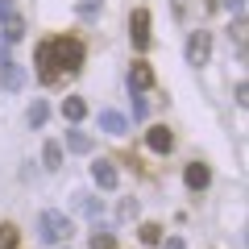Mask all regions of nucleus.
Segmentation results:
<instances>
[{
    "instance_id": "f257e3e1",
    "label": "nucleus",
    "mask_w": 249,
    "mask_h": 249,
    "mask_svg": "<svg viewBox=\"0 0 249 249\" xmlns=\"http://www.w3.org/2000/svg\"><path fill=\"white\" fill-rule=\"evenodd\" d=\"M50 54H54V67H58V75L67 71V75H75V71H83V42L79 37H50Z\"/></svg>"
},
{
    "instance_id": "f03ea898",
    "label": "nucleus",
    "mask_w": 249,
    "mask_h": 249,
    "mask_svg": "<svg viewBox=\"0 0 249 249\" xmlns=\"http://www.w3.org/2000/svg\"><path fill=\"white\" fill-rule=\"evenodd\" d=\"M71 232H75V229H71V216H67V212L46 208V212L37 216V241H42V245H62Z\"/></svg>"
},
{
    "instance_id": "7ed1b4c3",
    "label": "nucleus",
    "mask_w": 249,
    "mask_h": 249,
    "mask_svg": "<svg viewBox=\"0 0 249 249\" xmlns=\"http://www.w3.org/2000/svg\"><path fill=\"white\" fill-rule=\"evenodd\" d=\"M150 9H133L129 13V42L133 50H150Z\"/></svg>"
},
{
    "instance_id": "20e7f679",
    "label": "nucleus",
    "mask_w": 249,
    "mask_h": 249,
    "mask_svg": "<svg viewBox=\"0 0 249 249\" xmlns=\"http://www.w3.org/2000/svg\"><path fill=\"white\" fill-rule=\"evenodd\" d=\"M208 58H212V34H208V29L187 34V62H191V67H204Z\"/></svg>"
},
{
    "instance_id": "39448f33",
    "label": "nucleus",
    "mask_w": 249,
    "mask_h": 249,
    "mask_svg": "<svg viewBox=\"0 0 249 249\" xmlns=\"http://www.w3.org/2000/svg\"><path fill=\"white\" fill-rule=\"evenodd\" d=\"M0 83L9 91H21L25 88V71H21V62L9 58V50H0Z\"/></svg>"
},
{
    "instance_id": "423d86ee",
    "label": "nucleus",
    "mask_w": 249,
    "mask_h": 249,
    "mask_svg": "<svg viewBox=\"0 0 249 249\" xmlns=\"http://www.w3.org/2000/svg\"><path fill=\"white\" fill-rule=\"evenodd\" d=\"M91 183H96L100 191H116L121 175H116V166H112L108 158H96V162H91Z\"/></svg>"
},
{
    "instance_id": "0eeeda50",
    "label": "nucleus",
    "mask_w": 249,
    "mask_h": 249,
    "mask_svg": "<svg viewBox=\"0 0 249 249\" xmlns=\"http://www.w3.org/2000/svg\"><path fill=\"white\" fill-rule=\"evenodd\" d=\"M150 88H154V71H150L145 58H137L129 67V91H150Z\"/></svg>"
},
{
    "instance_id": "6e6552de",
    "label": "nucleus",
    "mask_w": 249,
    "mask_h": 249,
    "mask_svg": "<svg viewBox=\"0 0 249 249\" xmlns=\"http://www.w3.org/2000/svg\"><path fill=\"white\" fill-rule=\"evenodd\" d=\"M145 142H150V150H154V154H170V150H175V133H170L166 124H150Z\"/></svg>"
},
{
    "instance_id": "1a4fd4ad",
    "label": "nucleus",
    "mask_w": 249,
    "mask_h": 249,
    "mask_svg": "<svg viewBox=\"0 0 249 249\" xmlns=\"http://www.w3.org/2000/svg\"><path fill=\"white\" fill-rule=\"evenodd\" d=\"M183 178H187V187H191V191H204V187L212 183V170H208L204 162H187V170H183Z\"/></svg>"
},
{
    "instance_id": "9d476101",
    "label": "nucleus",
    "mask_w": 249,
    "mask_h": 249,
    "mask_svg": "<svg viewBox=\"0 0 249 249\" xmlns=\"http://www.w3.org/2000/svg\"><path fill=\"white\" fill-rule=\"evenodd\" d=\"M37 75H42V83H54V79H58V67H54L50 42H42V46H37Z\"/></svg>"
},
{
    "instance_id": "9b49d317",
    "label": "nucleus",
    "mask_w": 249,
    "mask_h": 249,
    "mask_svg": "<svg viewBox=\"0 0 249 249\" xmlns=\"http://www.w3.org/2000/svg\"><path fill=\"white\" fill-rule=\"evenodd\" d=\"M83 116H88V100H83V96H67V100H62V121L79 124Z\"/></svg>"
},
{
    "instance_id": "f8f14e48",
    "label": "nucleus",
    "mask_w": 249,
    "mask_h": 249,
    "mask_svg": "<svg viewBox=\"0 0 249 249\" xmlns=\"http://www.w3.org/2000/svg\"><path fill=\"white\" fill-rule=\"evenodd\" d=\"M100 129H104V133H112V137H124L129 121H124L121 112H112V108H104V112H100Z\"/></svg>"
},
{
    "instance_id": "ddd939ff",
    "label": "nucleus",
    "mask_w": 249,
    "mask_h": 249,
    "mask_svg": "<svg viewBox=\"0 0 249 249\" xmlns=\"http://www.w3.org/2000/svg\"><path fill=\"white\" fill-rule=\"evenodd\" d=\"M67 150H71V154H91V150H96V142H91L83 129H71V133H67Z\"/></svg>"
},
{
    "instance_id": "4468645a",
    "label": "nucleus",
    "mask_w": 249,
    "mask_h": 249,
    "mask_svg": "<svg viewBox=\"0 0 249 249\" xmlns=\"http://www.w3.org/2000/svg\"><path fill=\"white\" fill-rule=\"evenodd\" d=\"M25 37V21L13 13V17H4V42H21Z\"/></svg>"
},
{
    "instance_id": "2eb2a0df",
    "label": "nucleus",
    "mask_w": 249,
    "mask_h": 249,
    "mask_svg": "<svg viewBox=\"0 0 249 249\" xmlns=\"http://www.w3.org/2000/svg\"><path fill=\"white\" fill-rule=\"evenodd\" d=\"M42 162H46V170H58V166H62V145H58V142H46Z\"/></svg>"
},
{
    "instance_id": "dca6fc26",
    "label": "nucleus",
    "mask_w": 249,
    "mask_h": 249,
    "mask_svg": "<svg viewBox=\"0 0 249 249\" xmlns=\"http://www.w3.org/2000/svg\"><path fill=\"white\" fill-rule=\"evenodd\" d=\"M17 241H21L17 224H0V249H17Z\"/></svg>"
},
{
    "instance_id": "f3484780",
    "label": "nucleus",
    "mask_w": 249,
    "mask_h": 249,
    "mask_svg": "<svg viewBox=\"0 0 249 249\" xmlns=\"http://www.w3.org/2000/svg\"><path fill=\"white\" fill-rule=\"evenodd\" d=\"M46 116H50L46 100H34V104H29V124H34V129H42V124H46Z\"/></svg>"
},
{
    "instance_id": "a211bd4d",
    "label": "nucleus",
    "mask_w": 249,
    "mask_h": 249,
    "mask_svg": "<svg viewBox=\"0 0 249 249\" xmlns=\"http://www.w3.org/2000/svg\"><path fill=\"white\" fill-rule=\"evenodd\" d=\"M137 237H142L145 241V245H158V241H162V224H142V229H137Z\"/></svg>"
},
{
    "instance_id": "6ab92c4d",
    "label": "nucleus",
    "mask_w": 249,
    "mask_h": 249,
    "mask_svg": "<svg viewBox=\"0 0 249 249\" xmlns=\"http://www.w3.org/2000/svg\"><path fill=\"white\" fill-rule=\"evenodd\" d=\"M91 249H116V237L108 229H96L91 232Z\"/></svg>"
},
{
    "instance_id": "aec40b11",
    "label": "nucleus",
    "mask_w": 249,
    "mask_h": 249,
    "mask_svg": "<svg viewBox=\"0 0 249 249\" xmlns=\"http://www.w3.org/2000/svg\"><path fill=\"white\" fill-rule=\"evenodd\" d=\"M75 199H79V208H83L88 216H100V199H96V196H75Z\"/></svg>"
},
{
    "instance_id": "412c9836",
    "label": "nucleus",
    "mask_w": 249,
    "mask_h": 249,
    "mask_svg": "<svg viewBox=\"0 0 249 249\" xmlns=\"http://www.w3.org/2000/svg\"><path fill=\"white\" fill-rule=\"evenodd\" d=\"M116 216H121V220H133V216H137V199H121Z\"/></svg>"
},
{
    "instance_id": "4be33fe9",
    "label": "nucleus",
    "mask_w": 249,
    "mask_h": 249,
    "mask_svg": "<svg viewBox=\"0 0 249 249\" xmlns=\"http://www.w3.org/2000/svg\"><path fill=\"white\" fill-rule=\"evenodd\" d=\"M133 116H137V121H145V100H142V91H133Z\"/></svg>"
},
{
    "instance_id": "5701e85b",
    "label": "nucleus",
    "mask_w": 249,
    "mask_h": 249,
    "mask_svg": "<svg viewBox=\"0 0 249 249\" xmlns=\"http://www.w3.org/2000/svg\"><path fill=\"white\" fill-rule=\"evenodd\" d=\"M224 9H229V13H237V17H241V9H245V0H224Z\"/></svg>"
},
{
    "instance_id": "b1692460",
    "label": "nucleus",
    "mask_w": 249,
    "mask_h": 249,
    "mask_svg": "<svg viewBox=\"0 0 249 249\" xmlns=\"http://www.w3.org/2000/svg\"><path fill=\"white\" fill-rule=\"evenodd\" d=\"M4 17H13V0H0V21Z\"/></svg>"
},
{
    "instance_id": "393cba45",
    "label": "nucleus",
    "mask_w": 249,
    "mask_h": 249,
    "mask_svg": "<svg viewBox=\"0 0 249 249\" xmlns=\"http://www.w3.org/2000/svg\"><path fill=\"white\" fill-rule=\"evenodd\" d=\"M162 249H187V245H183V237H170V241H166Z\"/></svg>"
},
{
    "instance_id": "a878e982",
    "label": "nucleus",
    "mask_w": 249,
    "mask_h": 249,
    "mask_svg": "<svg viewBox=\"0 0 249 249\" xmlns=\"http://www.w3.org/2000/svg\"><path fill=\"white\" fill-rule=\"evenodd\" d=\"M96 4H100V0H96Z\"/></svg>"
}]
</instances>
